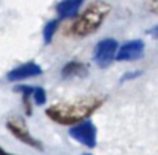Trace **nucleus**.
<instances>
[{
	"mask_svg": "<svg viewBox=\"0 0 158 155\" xmlns=\"http://www.w3.org/2000/svg\"><path fill=\"white\" fill-rule=\"evenodd\" d=\"M110 11L112 6L106 0H93L87 5V8H84L76 16L70 28V33L77 39H84L87 36L95 34L101 28V25L104 23Z\"/></svg>",
	"mask_w": 158,
	"mask_h": 155,
	"instance_id": "f03ea898",
	"label": "nucleus"
},
{
	"mask_svg": "<svg viewBox=\"0 0 158 155\" xmlns=\"http://www.w3.org/2000/svg\"><path fill=\"white\" fill-rule=\"evenodd\" d=\"M147 34H150L152 37H155V39H158V25H155L153 28H150V30L147 31Z\"/></svg>",
	"mask_w": 158,
	"mask_h": 155,
	"instance_id": "4468645a",
	"label": "nucleus"
},
{
	"mask_svg": "<svg viewBox=\"0 0 158 155\" xmlns=\"http://www.w3.org/2000/svg\"><path fill=\"white\" fill-rule=\"evenodd\" d=\"M138 74H141V71H132V73H126L123 78H121V82L127 81V79H133V78H136Z\"/></svg>",
	"mask_w": 158,
	"mask_h": 155,
	"instance_id": "ddd939ff",
	"label": "nucleus"
},
{
	"mask_svg": "<svg viewBox=\"0 0 158 155\" xmlns=\"http://www.w3.org/2000/svg\"><path fill=\"white\" fill-rule=\"evenodd\" d=\"M31 98L36 106H44L47 103V92L44 90V87H33Z\"/></svg>",
	"mask_w": 158,
	"mask_h": 155,
	"instance_id": "9b49d317",
	"label": "nucleus"
},
{
	"mask_svg": "<svg viewBox=\"0 0 158 155\" xmlns=\"http://www.w3.org/2000/svg\"><path fill=\"white\" fill-rule=\"evenodd\" d=\"M104 96H87L71 103H57L50 106L45 113L47 116L60 126H74L81 121L89 119L98 109L102 107Z\"/></svg>",
	"mask_w": 158,
	"mask_h": 155,
	"instance_id": "f257e3e1",
	"label": "nucleus"
},
{
	"mask_svg": "<svg viewBox=\"0 0 158 155\" xmlns=\"http://www.w3.org/2000/svg\"><path fill=\"white\" fill-rule=\"evenodd\" d=\"M82 155H92V153H82Z\"/></svg>",
	"mask_w": 158,
	"mask_h": 155,
	"instance_id": "dca6fc26",
	"label": "nucleus"
},
{
	"mask_svg": "<svg viewBox=\"0 0 158 155\" xmlns=\"http://www.w3.org/2000/svg\"><path fill=\"white\" fill-rule=\"evenodd\" d=\"M144 48H146V45L141 39H133V40L124 42L123 45L118 47L115 61H118V62L138 61L144 56Z\"/></svg>",
	"mask_w": 158,
	"mask_h": 155,
	"instance_id": "423d86ee",
	"label": "nucleus"
},
{
	"mask_svg": "<svg viewBox=\"0 0 158 155\" xmlns=\"http://www.w3.org/2000/svg\"><path fill=\"white\" fill-rule=\"evenodd\" d=\"M59 23H60V19H59V17H57V19H53V20H50V22L45 23V27H44V30H42V36H44V42H45L47 45L53 40L54 33H56L57 28H59Z\"/></svg>",
	"mask_w": 158,
	"mask_h": 155,
	"instance_id": "9d476101",
	"label": "nucleus"
},
{
	"mask_svg": "<svg viewBox=\"0 0 158 155\" xmlns=\"http://www.w3.org/2000/svg\"><path fill=\"white\" fill-rule=\"evenodd\" d=\"M118 42L113 37H104L101 39L95 48H93V62L99 68H107L116 57L118 51Z\"/></svg>",
	"mask_w": 158,
	"mask_h": 155,
	"instance_id": "7ed1b4c3",
	"label": "nucleus"
},
{
	"mask_svg": "<svg viewBox=\"0 0 158 155\" xmlns=\"http://www.w3.org/2000/svg\"><path fill=\"white\" fill-rule=\"evenodd\" d=\"M68 133L79 144H82V146H85L89 149L96 147L98 130H96V126L93 124V121H90V119H85V121H81V123L71 126Z\"/></svg>",
	"mask_w": 158,
	"mask_h": 155,
	"instance_id": "20e7f679",
	"label": "nucleus"
},
{
	"mask_svg": "<svg viewBox=\"0 0 158 155\" xmlns=\"http://www.w3.org/2000/svg\"><path fill=\"white\" fill-rule=\"evenodd\" d=\"M0 155H14V153H11V152H8V150H5L2 146H0Z\"/></svg>",
	"mask_w": 158,
	"mask_h": 155,
	"instance_id": "2eb2a0df",
	"label": "nucleus"
},
{
	"mask_svg": "<svg viewBox=\"0 0 158 155\" xmlns=\"http://www.w3.org/2000/svg\"><path fill=\"white\" fill-rule=\"evenodd\" d=\"M44 73L42 67L36 62H25V64H20L19 67L13 68L11 71L6 73V79L10 82H20V81H25V79H30V78H36V76H40Z\"/></svg>",
	"mask_w": 158,
	"mask_h": 155,
	"instance_id": "0eeeda50",
	"label": "nucleus"
},
{
	"mask_svg": "<svg viewBox=\"0 0 158 155\" xmlns=\"http://www.w3.org/2000/svg\"><path fill=\"white\" fill-rule=\"evenodd\" d=\"M143 3H144V8L149 13L158 16V0H143Z\"/></svg>",
	"mask_w": 158,
	"mask_h": 155,
	"instance_id": "f8f14e48",
	"label": "nucleus"
},
{
	"mask_svg": "<svg viewBox=\"0 0 158 155\" xmlns=\"http://www.w3.org/2000/svg\"><path fill=\"white\" fill-rule=\"evenodd\" d=\"M89 65L85 62L81 61H70L67 62L62 70H60V76L64 79H71V78H85L89 74Z\"/></svg>",
	"mask_w": 158,
	"mask_h": 155,
	"instance_id": "1a4fd4ad",
	"label": "nucleus"
},
{
	"mask_svg": "<svg viewBox=\"0 0 158 155\" xmlns=\"http://www.w3.org/2000/svg\"><path fill=\"white\" fill-rule=\"evenodd\" d=\"M84 5V0H60L56 5V14L59 19H68L79 14Z\"/></svg>",
	"mask_w": 158,
	"mask_h": 155,
	"instance_id": "6e6552de",
	"label": "nucleus"
},
{
	"mask_svg": "<svg viewBox=\"0 0 158 155\" xmlns=\"http://www.w3.org/2000/svg\"><path fill=\"white\" fill-rule=\"evenodd\" d=\"M6 129H8L10 133H11L13 136H16L20 143H23V144H27V146H30V147H34V149H37V150H44V144H42L37 138H34V136L31 135V132L28 130V127H27L23 118H20V116L10 118V119L6 121Z\"/></svg>",
	"mask_w": 158,
	"mask_h": 155,
	"instance_id": "39448f33",
	"label": "nucleus"
}]
</instances>
